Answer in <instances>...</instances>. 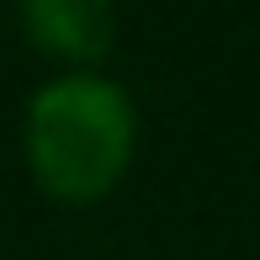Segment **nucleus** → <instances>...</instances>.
<instances>
[{"mask_svg": "<svg viewBox=\"0 0 260 260\" xmlns=\"http://www.w3.org/2000/svg\"><path fill=\"white\" fill-rule=\"evenodd\" d=\"M138 154V106L101 69L53 75L21 112V159L43 197L90 207L122 186Z\"/></svg>", "mask_w": 260, "mask_h": 260, "instance_id": "obj_1", "label": "nucleus"}, {"mask_svg": "<svg viewBox=\"0 0 260 260\" xmlns=\"http://www.w3.org/2000/svg\"><path fill=\"white\" fill-rule=\"evenodd\" d=\"M16 27L64 75H85L112 53L117 6L112 0H16Z\"/></svg>", "mask_w": 260, "mask_h": 260, "instance_id": "obj_2", "label": "nucleus"}]
</instances>
